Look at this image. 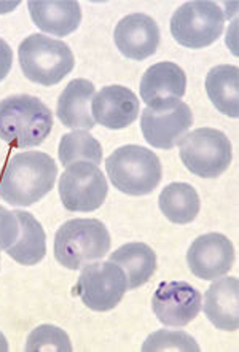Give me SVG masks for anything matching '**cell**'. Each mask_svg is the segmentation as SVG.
Masks as SVG:
<instances>
[{
	"mask_svg": "<svg viewBox=\"0 0 239 352\" xmlns=\"http://www.w3.org/2000/svg\"><path fill=\"white\" fill-rule=\"evenodd\" d=\"M58 166L42 152L14 155L5 164L0 177V196L13 206H32L52 192Z\"/></svg>",
	"mask_w": 239,
	"mask_h": 352,
	"instance_id": "6da1fadb",
	"label": "cell"
},
{
	"mask_svg": "<svg viewBox=\"0 0 239 352\" xmlns=\"http://www.w3.org/2000/svg\"><path fill=\"white\" fill-rule=\"evenodd\" d=\"M52 129V110L38 98L16 94L0 100V139L12 147H37Z\"/></svg>",
	"mask_w": 239,
	"mask_h": 352,
	"instance_id": "7a4b0ae2",
	"label": "cell"
},
{
	"mask_svg": "<svg viewBox=\"0 0 239 352\" xmlns=\"http://www.w3.org/2000/svg\"><path fill=\"white\" fill-rule=\"evenodd\" d=\"M111 233L98 219H73L54 234V258L67 270H80L111 252Z\"/></svg>",
	"mask_w": 239,
	"mask_h": 352,
	"instance_id": "3957f363",
	"label": "cell"
},
{
	"mask_svg": "<svg viewBox=\"0 0 239 352\" xmlns=\"http://www.w3.org/2000/svg\"><path fill=\"white\" fill-rule=\"evenodd\" d=\"M18 58L26 78L43 87L62 82L76 65L67 43L43 34H31L24 38L18 48Z\"/></svg>",
	"mask_w": 239,
	"mask_h": 352,
	"instance_id": "277c9868",
	"label": "cell"
},
{
	"mask_svg": "<svg viewBox=\"0 0 239 352\" xmlns=\"http://www.w3.org/2000/svg\"><path fill=\"white\" fill-rule=\"evenodd\" d=\"M107 175L113 187L129 196L150 195L163 177L161 161L141 145H124L106 160Z\"/></svg>",
	"mask_w": 239,
	"mask_h": 352,
	"instance_id": "5b68a950",
	"label": "cell"
},
{
	"mask_svg": "<svg viewBox=\"0 0 239 352\" xmlns=\"http://www.w3.org/2000/svg\"><path fill=\"white\" fill-rule=\"evenodd\" d=\"M179 155L185 168L203 179L222 175L233 160L230 139L214 128H199L187 134L179 145Z\"/></svg>",
	"mask_w": 239,
	"mask_h": 352,
	"instance_id": "8992f818",
	"label": "cell"
},
{
	"mask_svg": "<svg viewBox=\"0 0 239 352\" xmlns=\"http://www.w3.org/2000/svg\"><path fill=\"white\" fill-rule=\"evenodd\" d=\"M225 26V14L216 2L193 0L181 5L171 18V34L182 47L201 50L216 43Z\"/></svg>",
	"mask_w": 239,
	"mask_h": 352,
	"instance_id": "52a82bcc",
	"label": "cell"
},
{
	"mask_svg": "<svg viewBox=\"0 0 239 352\" xmlns=\"http://www.w3.org/2000/svg\"><path fill=\"white\" fill-rule=\"evenodd\" d=\"M128 290L126 276L113 261H91L83 266L76 294L87 308L104 313L118 306Z\"/></svg>",
	"mask_w": 239,
	"mask_h": 352,
	"instance_id": "ba28073f",
	"label": "cell"
},
{
	"mask_svg": "<svg viewBox=\"0 0 239 352\" xmlns=\"http://www.w3.org/2000/svg\"><path fill=\"white\" fill-rule=\"evenodd\" d=\"M109 185L102 170L88 161L67 166L59 179V196L71 212H91L104 204Z\"/></svg>",
	"mask_w": 239,
	"mask_h": 352,
	"instance_id": "9c48e42d",
	"label": "cell"
},
{
	"mask_svg": "<svg viewBox=\"0 0 239 352\" xmlns=\"http://www.w3.org/2000/svg\"><path fill=\"white\" fill-rule=\"evenodd\" d=\"M192 126V109L182 100L164 109L147 107L141 117L144 139L152 147L161 150H171L176 147L185 138V134Z\"/></svg>",
	"mask_w": 239,
	"mask_h": 352,
	"instance_id": "30bf717a",
	"label": "cell"
},
{
	"mask_svg": "<svg viewBox=\"0 0 239 352\" xmlns=\"http://www.w3.org/2000/svg\"><path fill=\"white\" fill-rule=\"evenodd\" d=\"M203 295L183 280L161 283L152 298L153 313L166 327H185L201 311Z\"/></svg>",
	"mask_w": 239,
	"mask_h": 352,
	"instance_id": "8fae6325",
	"label": "cell"
},
{
	"mask_svg": "<svg viewBox=\"0 0 239 352\" xmlns=\"http://www.w3.org/2000/svg\"><path fill=\"white\" fill-rule=\"evenodd\" d=\"M235 248L222 233H206L193 241L187 252V263L199 279L214 280L233 268Z\"/></svg>",
	"mask_w": 239,
	"mask_h": 352,
	"instance_id": "7c38bea8",
	"label": "cell"
},
{
	"mask_svg": "<svg viewBox=\"0 0 239 352\" xmlns=\"http://www.w3.org/2000/svg\"><path fill=\"white\" fill-rule=\"evenodd\" d=\"M185 88L187 75L181 65L163 61L150 65L142 75L141 98L150 109L171 107L183 98Z\"/></svg>",
	"mask_w": 239,
	"mask_h": 352,
	"instance_id": "4fadbf2b",
	"label": "cell"
},
{
	"mask_svg": "<svg viewBox=\"0 0 239 352\" xmlns=\"http://www.w3.org/2000/svg\"><path fill=\"white\" fill-rule=\"evenodd\" d=\"M113 40L124 58L144 61L157 53L159 28L155 19L148 14L133 13L120 19L113 32Z\"/></svg>",
	"mask_w": 239,
	"mask_h": 352,
	"instance_id": "5bb4252c",
	"label": "cell"
},
{
	"mask_svg": "<svg viewBox=\"0 0 239 352\" xmlns=\"http://www.w3.org/2000/svg\"><path fill=\"white\" fill-rule=\"evenodd\" d=\"M94 122L109 129H124L139 117V99L122 85L102 88L91 100Z\"/></svg>",
	"mask_w": 239,
	"mask_h": 352,
	"instance_id": "9a60e30c",
	"label": "cell"
},
{
	"mask_svg": "<svg viewBox=\"0 0 239 352\" xmlns=\"http://www.w3.org/2000/svg\"><path fill=\"white\" fill-rule=\"evenodd\" d=\"M204 314L218 330L236 331L239 327L238 278L216 279L204 295Z\"/></svg>",
	"mask_w": 239,
	"mask_h": 352,
	"instance_id": "2e32d148",
	"label": "cell"
},
{
	"mask_svg": "<svg viewBox=\"0 0 239 352\" xmlns=\"http://www.w3.org/2000/svg\"><path fill=\"white\" fill-rule=\"evenodd\" d=\"M94 93L96 89L89 80H72L58 98L56 115L59 122L71 129H93L96 126V122L89 112Z\"/></svg>",
	"mask_w": 239,
	"mask_h": 352,
	"instance_id": "e0dca14e",
	"label": "cell"
},
{
	"mask_svg": "<svg viewBox=\"0 0 239 352\" xmlns=\"http://www.w3.org/2000/svg\"><path fill=\"white\" fill-rule=\"evenodd\" d=\"M29 13L34 24L54 37H66L77 31L82 23V8L78 2H29Z\"/></svg>",
	"mask_w": 239,
	"mask_h": 352,
	"instance_id": "ac0fdd59",
	"label": "cell"
},
{
	"mask_svg": "<svg viewBox=\"0 0 239 352\" xmlns=\"http://www.w3.org/2000/svg\"><path fill=\"white\" fill-rule=\"evenodd\" d=\"M111 261L118 265L126 276L128 290L147 284L157 271V254L144 243H128L111 254Z\"/></svg>",
	"mask_w": 239,
	"mask_h": 352,
	"instance_id": "d6986e66",
	"label": "cell"
},
{
	"mask_svg": "<svg viewBox=\"0 0 239 352\" xmlns=\"http://www.w3.org/2000/svg\"><path fill=\"white\" fill-rule=\"evenodd\" d=\"M206 93L218 112L227 117H239V69L233 64H220L206 75Z\"/></svg>",
	"mask_w": 239,
	"mask_h": 352,
	"instance_id": "ffe728a7",
	"label": "cell"
},
{
	"mask_svg": "<svg viewBox=\"0 0 239 352\" xmlns=\"http://www.w3.org/2000/svg\"><path fill=\"white\" fill-rule=\"evenodd\" d=\"M14 214L19 220V236L16 243L7 249V254L19 265H37L47 254V236L42 225L32 214L24 210H14Z\"/></svg>",
	"mask_w": 239,
	"mask_h": 352,
	"instance_id": "44dd1931",
	"label": "cell"
},
{
	"mask_svg": "<svg viewBox=\"0 0 239 352\" xmlns=\"http://www.w3.org/2000/svg\"><path fill=\"white\" fill-rule=\"evenodd\" d=\"M158 204L169 222L177 225L192 223L201 209L198 192L190 184L174 182L159 193Z\"/></svg>",
	"mask_w": 239,
	"mask_h": 352,
	"instance_id": "7402d4cb",
	"label": "cell"
},
{
	"mask_svg": "<svg viewBox=\"0 0 239 352\" xmlns=\"http://www.w3.org/2000/svg\"><path fill=\"white\" fill-rule=\"evenodd\" d=\"M58 155L64 166H71L78 161H88L98 166L102 161V147L98 139L87 131H73L61 138Z\"/></svg>",
	"mask_w": 239,
	"mask_h": 352,
	"instance_id": "603a6c76",
	"label": "cell"
},
{
	"mask_svg": "<svg viewBox=\"0 0 239 352\" xmlns=\"http://www.w3.org/2000/svg\"><path fill=\"white\" fill-rule=\"evenodd\" d=\"M72 343L69 335L62 329L56 325L43 324L31 331L27 336L26 352H45V351H56V352H71Z\"/></svg>",
	"mask_w": 239,
	"mask_h": 352,
	"instance_id": "cb8c5ba5",
	"label": "cell"
},
{
	"mask_svg": "<svg viewBox=\"0 0 239 352\" xmlns=\"http://www.w3.org/2000/svg\"><path fill=\"white\" fill-rule=\"evenodd\" d=\"M144 352L150 351H187L198 352L199 346L193 336L182 330H158L146 340L142 346Z\"/></svg>",
	"mask_w": 239,
	"mask_h": 352,
	"instance_id": "d4e9b609",
	"label": "cell"
},
{
	"mask_svg": "<svg viewBox=\"0 0 239 352\" xmlns=\"http://www.w3.org/2000/svg\"><path fill=\"white\" fill-rule=\"evenodd\" d=\"M19 236V220L14 210L0 206V250H7L16 243Z\"/></svg>",
	"mask_w": 239,
	"mask_h": 352,
	"instance_id": "484cf974",
	"label": "cell"
},
{
	"mask_svg": "<svg viewBox=\"0 0 239 352\" xmlns=\"http://www.w3.org/2000/svg\"><path fill=\"white\" fill-rule=\"evenodd\" d=\"M13 65V50L10 45L0 38V82L5 80V77L10 74Z\"/></svg>",
	"mask_w": 239,
	"mask_h": 352,
	"instance_id": "4316f807",
	"label": "cell"
},
{
	"mask_svg": "<svg viewBox=\"0 0 239 352\" xmlns=\"http://www.w3.org/2000/svg\"><path fill=\"white\" fill-rule=\"evenodd\" d=\"M7 351H8V341L3 336V333H0V352H7Z\"/></svg>",
	"mask_w": 239,
	"mask_h": 352,
	"instance_id": "83f0119b",
	"label": "cell"
}]
</instances>
